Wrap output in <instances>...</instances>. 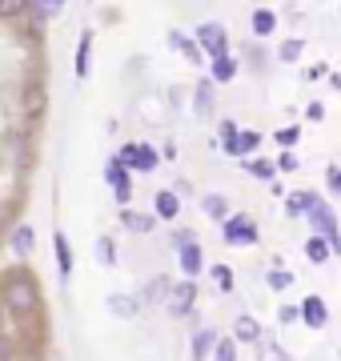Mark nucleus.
Wrapping results in <instances>:
<instances>
[{
	"label": "nucleus",
	"instance_id": "obj_1",
	"mask_svg": "<svg viewBox=\"0 0 341 361\" xmlns=\"http://www.w3.org/2000/svg\"><path fill=\"white\" fill-rule=\"evenodd\" d=\"M221 241L233 245V249H253L257 241H261L257 221H253L249 213H229V217L221 221Z\"/></svg>",
	"mask_w": 341,
	"mask_h": 361
},
{
	"label": "nucleus",
	"instance_id": "obj_2",
	"mask_svg": "<svg viewBox=\"0 0 341 361\" xmlns=\"http://www.w3.org/2000/svg\"><path fill=\"white\" fill-rule=\"evenodd\" d=\"M309 225H314L317 237H326V241H329L333 257H341V221H337V213H333L326 201H317V205L309 209Z\"/></svg>",
	"mask_w": 341,
	"mask_h": 361
},
{
	"label": "nucleus",
	"instance_id": "obj_3",
	"mask_svg": "<svg viewBox=\"0 0 341 361\" xmlns=\"http://www.w3.org/2000/svg\"><path fill=\"white\" fill-rule=\"evenodd\" d=\"M197 281L193 277H181V281L173 285V293H169V301H165V313L169 317H189V313L197 310Z\"/></svg>",
	"mask_w": 341,
	"mask_h": 361
},
{
	"label": "nucleus",
	"instance_id": "obj_4",
	"mask_svg": "<svg viewBox=\"0 0 341 361\" xmlns=\"http://www.w3.org/2000/svg\"><path fill=\"white\" fill-rule=\"evenodd\" d=\"M105 180H108V189H113V197L120 201V209H125L132 201V177H129V169H125V161H120V157H108Z\"/></svg>",
	"mask_w": 341,
	"mask_h": 361
},
{
	"label": "nucleus",
	"instance_id": "obj_5",
	"mask_svg": "<svg viewBox=\"0 0 341 361\" xmlns=\"http://www.w3.org/2000/svg\"><path fill=\"white\" fill-rule=\"evenodd\" d=\"M49 109V89H44V80H28L25 89H20V116L25 121H40Z\"/></svg>",
	"mask_w": 341,
	"mask_h": 361
},
{
	"label": "nucleus",
	"instance_id": "obj_6",
	"mask_svg": "<svg viewBox=\"0 0 341 361\" xmlns=\"http://www.w3.org/2000/svg\"><path fill=\"white\" fill-rule=\"evenodd\" d=\"M197 44H201V52H209L213 61H217V56H229V32H225V25H217V20L197 28Z\"/></svg>",
	"mask_w": 341,
	"mask_h": 361
},
{
	"label": "nucleus",
	"instance_id": "obj_7",
	"mask_svg": "<svg viewBox=\"0 0 341 361\" xmlns=\"http://www.w3.org/2000/svg\"><path fill=\"white\" fill-rule=\"evenodd\" d=\"M117 157L125 161V169H137V173H153L157 169V153L149 145H125Z\"/></svg>",
	"mask_w": 341,
	"mask_h": 361
},
{
	"label": "nucleus",
	"instance_id": "obj_8",
	"mask_svg": "<svg viewBox=\"0 0 341 361\" xmlns=\"http://www.w3.org/2000/svg\"><path fill=\"white\" fill-rule=\"evenodd\" d=\"M4 245L13 249L16 261H28L32 257V249H37V233H32V225H13V233H8Z\"/></svg>",
	"mask_w": 341,
	"mask_h": 361
},
{
	"label": "nucleus",
	"instance_id": "obj_9",
	"mask_svg": "<svg viewBox=\"0 0 341 361\" xmlns=\"http://www.w3.org/2000/svg\"><path fill=\"white\" fill-rule=\"evenodd\" d=\"M326 322H329V305L326 301H321L317 293L302 297V325L305 329H326Z\"/></svg>",
	"mask_w": 341,
	"mask_h": 361
},
{
	"label": "nucleus",
	"instance_id": "obj_10",
	"mask_svg": "<svg viewBox=\"0 0 341 361\" xmlns=\"http://www.w3.org/2000/svg\"><path fill=\"white\" fill-rule=\"evenodd\" d=\"M117 221H120V229H129V233H137V237H144V233H153V225H157V217L153 213H141V209H132V205H125L117 213Z\"/></svg>",
	"mask_w": 341,
	"mask_h": 361
},
{
	"label": "nucleus",
	"instance_id": "obj_11",
	"mask_svg": "<svg viewBox=\"0 0 341 361\" xmlns=\"http://www.w3.org/2000/svg\"><path fill=\"white\" fill-rule=\"evenodd\" d=\"M173 277H165V273H157V277H149V285H144V293H141V305H165L173 293Z\"/></svg>",
	"mask_w": 341,
	"mask_h": 361
},
{
	"label": "nucleus",
	"instance_id": "obj_12",
	"mask_svg": "<svg viewBox=\"0 0 341 361\" xmlns=\"http://www.w3.org/2000/svg\"><path fill=\"white\" fill-rule=\"evenodd\" d=\"M233 341L237 345H257V341H261V322H257L253 313H241L233 322Z\"/></svg>",
	"mask_w": 341,
	"mask_h": 361
},
{
	"label": "nucleus",
	"instance_id": "obj_13",
	"mask_svg": "<svg viewBox=\"0 0 341 361\" xmlns=\"http://www.w3.org/2000/svg\"><path fill=\"white\" fill-rule=\"evenodd\" d=\"M177 261H181V273H185V277H193V281H197V273L205 269V249H201V241L177 249Z\"/></svg>",
	"mask_w": 341,
	"mask_h": 361
},
{
	"label": "nucleus",
	"instance_id": "obj_14",
	"mask_svg": "<svg viewBox=\"0 0 341 361\" xmlns=\"http://www.w3.org/2000/svg\"><path fill=\"white\" fill-rule=\"evenodd\" d=\"M153 217L177 221V217H181V197L173 193V189H161V193L153 197Z\"/></svg>",
	"mask_w": 341,
	"mask_h": 361
},
{
	"label": "nucleus",
	"instance_id": "obj_15",
	"mask_svg": "<svg viewBox=\"0 0 341 361\" xmlns=\"http://www.w3.org/2000/svg\"><path fill=\"white\" fill-rule=\"evenodd\" d=\"M217 329H197V334L189 337V353H193V361H209L213 357V345H217Z\"/></svg>",
	"mask_w": 341,
	"mask_h": 361
},
{
	"label": "nucleus",
	"instance_id": "obj_16",
	"mask_svg": "<svg viewBox=\"0 0 341 361\" xmlns=\"http://www.w3.org/2000/svg\"><path fill=\"white\" fill-rule=\"evenodd\" d=\"M317 201H321V197H317L314 189H297V193L285 197V213L289 217H309V209H314Z\"/></svg>",
	"mask_w": 341,
	"mask_h": 361
},
{
	"label": "nucleus",
	"instance_id": "obj_17",
	"mask_svg": "<svg viewBox=\"0 0 341 361\" xmlns=\"http://www.w3.org/2000/svg\"><path fill=\"white\" fill-rule=\"evenodd\" d=\"M53 253H56V269H61V277H73V245H68L65 233H53Z\"/></svg>",
	"mask_w": 341,
	"mask_h": 361
},
{
	"label": "nucleus",
	"instance_id": "obj_18",
	"mask_svg": "<svg viewBox=\"0 0 341 361\" xmlns=\"http://www.w3.org/2000/svg\"><path fill=\"white\" fill-rule=\"evenodd\" d=\"M305 257H309V265H326V261L329 257H333V249H329V241H326V237H317V233H314V237H305Z\"/></svg>",
	"mask_w": 341,
	"mask_h": 361
},
{
	"label": "nucleus",
	"instance_id": "obj_19",
	"mask_svg": "<svg viewBox=\"0 0 341 361\" xmlns=\"http://www.w3.org/2000/svg\"><path fill=\"white\" fill-rule=\"evenodd\" d=\"M137 310H141V301H137V297H129V293H108V313H113V317H120V322H125V317H132Z\"/></svg>",
	"mask_w": 341,
	"mask_h": 361
},
{
	"label": "nucleus",
	"instance_id": "obj_20",
	"mask_svg": "<svg viewBox=\"0 0 341 361\" xmlns=\"http://www.w3.org/2000/svg\"><path fill=\"white\" fill-rule=\"evenodd\" d=\"M169 40H173V49H177V52H185V56H189L193 65H201V56H205V52H201V44H197L193 37H185L181 28H173V32H169Z\"/></svg>",
	"mask_w": 341,
	"mask_h": 361
},
{
	"label": "nucleus",
	"instance_id": "obj_21",
	"mask_svg": "<svg viewBox=\"0 0 341 361\" xmlns=\"http://www.w3.org/2000/svg\"><path fill=\"white\" fill-rule=\"evenodd\" d=\"M249 28H253V37H273L277 32V16L269 13V8H253Z\"/></svg>",
	"mask_w": 341,
	"mask_h": 361
},
{
	"label": "nucleus",
	"instance_id": "obj_22",
	"mask_svg": "<svg viewBox=\"0 0 341 361\" xmlns=\"http://www.w3.org/2000/svg\"><path fill=\"white\" fill-rule=\"evenodd\" d=\"M257 145H261V133H257V129H241V133H237V145H233V153H229V157H241V161H245V157L257 153Z\"/></svg>",
	"mask_w": 341,
	"mask_h": 361
},
{
	"label": "nucleus",
	"instance_id": "obj_23",
	"mask_svg": "<svg viewBox=\"0 0 341 361\" xmlns=\"http://www.w3.org/2000/svg\"><path fill=\"white\" fill-rule=\"evenodd\" d=\"M201 209H205V217H213L217 225L229 217V201H225L221 193H205V197H201Z\"/></svg>",
	"mask_w": 341,
	"mask_h": 361
},
{
	"label": "nucleus",
	"instance_id": "obj_24",
	"mask_svg": "<svg viewBox=\"0 0 341 361\" xmlns=\"http://www.w3.org/2000/svg\"><path fill=\"white\" fill-rule=\"evenodd\" d=\"M205 269L213 273V285H217V289H221V293H233L237 289V273H233V265H205Z\"/></svg>",
	"mask_w": 341,
	"mask_h": 361
},
{
	"label": "nucleus",
	"instance_id": "obj_25",
	"mask_svg": "<svg viewBox=\"0 0 341 361\" xmlns=\"http://www.w3.org/2000/svg\"><path fill=\"white\" fill-rule=\"evenodd\" d=\"M245 173H249V177H257V180H273L277 177V165L273 161H265V157H245Z\"/></svg>",
	"mask_w": 341,
	"mask_h": 361
},
{
	"label": "nucleus",
	"instance_id": "obj_26",
	"mask_svg": "<svg viewBox=\"0 0 341 361\" xmlns=\"http://www.w3.org/2000/svg\"><path fill=\"white\" fill-rule=\"evenodd\" d=\"M209 73H213V85H229L237 77V56H217Z\"/></svg>",
	"mask_w": 341,
	"mask_h": 361
},
{
	"label": "nucleus",
	"instance_id": "obj_27",
	"mask_svg": "<svg viewBox=\"0 0 341 361\" xmlns=\"http://www.w3.org/2000/svg\"><path fill=\"white\" fill-rule=\"evenodd\" d=\"M92 253H97V261H101L105 269H117V241H113V237H97Z\"/></svg>",
	"mask_w": 341,
	"mask_h": 361
},
{
	"label": "nucleus",
	"instance_id": "obj_28",
	"mask_svg": "<svg viewBox=\"0 0 341 361\" xmlns=\"http://www.w3.org/2000/svg\"><path fill=\"white\" fill-rule=\"evenodd\" d=\"M253 349H257V361H293L285 349L277 345V341H269V337H261V341H257Z\"/></svg>",
	"mask_w": 341,
	"mask_h": 361
},
{
	"label": "nucleus",
	"instance_id": "obj_29",
	"mask_svg": "<svg viewBox=\"0 0 341 361\" xmlns=\"http://www.w3.org/2000/svg\"><path fill=\"white\" fill-rule=\"evenodd\" d=\"M265 285H269L273 293H285V289H293V273L281 269V265H273V269L265 273Z\"/></svg>",
	"mask_w": 341,
	"mask_h": 361
},
{
	"label": "nucleus",
	"instance_id": "obj_30",
	"mask_svg": "<svg viewBox=\"0 0 341 361\" xmlns=\"http://www.w3.org/2000/svg\"><path fill=\"white\" fill-rule=\"evenodd\" d=\"M209 361H237V341L233 334L229 337H217V345H213V357Z\"/></svg>",
	"mask_w": 341,
	"mask_h": 361
},
{
	"label": "nucleus",
	"instance_id": "obj_31",
	"mask_svg": "<svg viewBox=\"0 0 341 361\" xmlns=\"http://www.w3.org/2000/svg\"><path fill=\"white\" fill-rule=\"evenodd\" d=\"M305 52V40H297V37H289V40H281V49H277V56H281V61H297V56H302Z\"/></svg>",
	"mask_w": 341,
	"mask_h": 361
},
{
	"label": "nucleus",
	"instance_id": "obj_32",
	"mask_svg": "<svg viewBox=\"0 0 341 361\" xmlns=\"http://www.w3.org/2000/svg\"><path fill=\"white\" fill-rule=\"evenodd\" d=\"M0 345L16 349V325L8 322V313H4V310H0Z\"/></svg>",
	"mask_w": 341,
	"mask_h": 361
},
{
	"label": "nucleus",
	"instance_id": "obj_33",
	"mask_svg": "<svg viewBox=\"0 0 341 361\" xmlns=\"http://www.w3.org/2000/svg\"><path fill=\"white\" fill-rule=\"evenodd\" d=\"M197 113L201 116L213 113V85H209V80H201V85H197Z\"/></svg>",
	"mask_w": 341,
	"mask_h": 361
},
{
	"label": "nucleus",
	"instance_id": "obj_34",
	"mask_svg": "<svg viewBox=\"0 0 341 361\" xmlns=\"http://www.w3.org/2000/svg\"><path fill=\"white\" fill-rule=\"evenodd\" d=\"M273 141L281 145V149H293V145L302 141V129H297V125H285V129L273 133Z\"/></svg>",
	"mask_w": 341,
	"mask_h": 361
},
{
	"label": "nucleus",
	"instance_id": "obj_35",
	"mask_svg": "<svg viewBox=\"0 0 341 361\" xmlns=\"http://www.w3.org/2000/svg\"><path fill=\"white\" fill-rule=\"evenodd\" d=\"M20 13H28V0H0V20H13Z\"/></svg>",
	"mask_w": 341,
	"mask_h": 361
},
{
	"label": "nucleus",
	"instance_id": "obj_36",
	"mask_svg": "<svg viewBox=\"0 0 341 361\" xmlns=\"http://www.w3.org/2000/svg\"><path fill=\"white\" fill-rule=\"evenodd\" d=\"M89 44H92V32H85V37H80V49H77V77L89 73Z\"/></svg>",
	"mask_w": 341,
	"mask_h": 361
},
{
	"label": "nucleus",
	"instance_id": "obj_37",
	"mask_svg": "<svg viewBox=\"0 0 341 361\" xmlns=\"http://www.w3.org/2000/svg\"><path fill=\"white\" fill-rule=\"evenodd\" d=\"M237 133H241V129H237L233 121H221V149H225V153H233V145H237Z\"/></svg>",
	"mask_w": 341,
	"mask_h": 361
},
{
	"label": "nucleus",
	"instance_id": "obj_38",
	"mask_svg": "<svg viewBox=\"0 0 341 361\" xmlns=\"http://www.w3.org/2000/svg\"><path fill=\"white\" fill-rule=\"evenodd\" d=\"M28 8L40 13V16H53L56 8H65V0H28Z\"/></svg>",
	"mask_w": 341,
	"mask_h": 361
},
{
	"label": "nucleus",
	"instance_id": "obj_39",
	"mask_svg": "<svg viewBox=\"0 0 341 361\" xmlns=\"http://www.w3.org/2000/svg\"><path fill=\"white\" fill-rule=\"evenodd\" d=\"M277 322H281V325L302 322V305H281V310H277Z\"/></svg>",
	"mask_w": 341,
	"mask_h": 361
},
{
	"label": "nucleus",
	"instance_id": "obj_40",
	"mask_svg": "<svg viewBox=\"0 0 341 361\" xmlns=\"http://www.w3.org/2000/svg\"><path fill=\"white\" fill-rule=\"evenodd\" d=\"M273 165H277V173H293V169H302V165H297V157H293V149H285Z\"/></svg>",
	"mask_w": 341,
	"mask_h": 361
},
{
	"label": "nucleus",
	"instance_id": "obj_41",
	"mask_svg": "<svg viewBox=\"0 0 341 361\" xmlns=\"http://www.w3.org/2000/svg\"><path fill=\"white\" fill-rule=\"evenodd\" d=\"M193 241H197L193 229H173V249H185V245H193Z\"/></svg>",
	"mask_w": 341,
	"mask_h": 361
},
{
	"label": "nucleus",
	"instance_id": "obj_42",
	"mask_svg": "<svg viewBox=\"0 0 341 361\" xmlns=\"http://www.w3.org/2000/svg\"><path fill=\"white\" fill-rule=\"evenodd\" d=\"M326 185H329V193H333V197H341V165H333L326 173Z\"/></svg>",
	"mask_w": 341,
	"mask_h": 361
},
{
	"label": "nucleus",
	"instance_id": "obj_43",
	"mask_svg": "<svg viewBox=\"0 0 341 361\" xmlns=\"http://www.w3.org/2000/svg\"><path fill=\"white\" fill-rule=\"evenodd\" d=\"M305 116H309V121H321V116H326V104H321V101H314L309 109H305Z\"/></svg>",
	"mask_w": 341,
	"mask_h": 361
},
{
	"label": "nucleus",
	"instance_id": "obj_44",
	"mask_svg": "<svg viewBox=\"0 0 341 361\" xmlns=\"http://www.w3.org/2000/svg\"><path fill=\"white\" fill-rule=\"evenodd\" d=\"M326 73H329L326 65H314V68H309V73H305V77H309V80H317V77H326Z\"/></svg>",
	"mask_w": 341,
	"mask_h": 361
},
{
	"label": "nucleus",
	"instance_id": "obj_45",
	"mask_svg": "<svg viewBox=\"0 0 341 361\" xmlns=\"http://www.w3.org/2000/svg\"><path fill=\"white\" fill-rule=\"evenodd\" d=\"M0 361H16V353H13V349H4V345H0Z\"/></svg>",
	"mask_w": 341,
	"mask_h": 361
},
{
	"label": "nucleus",
	"instance_id": "obj_46",
	"mask_svg": "<svg viewBox=\"0 0 341 361\" xmlns=\"http://www.w3.org/2000/svg\"><path fill=\"white\" fill-rule=\"evenodd\" d=\"M333 89H341V73H337V77H333Z\"/></svg>",
	"mask_w": 341,
	"mask_h": 361
},
{
	"label": "nucleus",
	"instance_id": "obj_47",
	"mask_svg": "<svg viewBox=\"0 0 341 361\" xmlns=\"http://www.w3.org/2000/svg\"><path fill=\"white\" fill-rule=\"evenodd\" d=\"M337 361H341V349H337Z\"/></svg>",
	"mask_w": 341,
	"mask_h": 361
}]
</instances>
